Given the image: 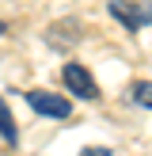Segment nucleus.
Here are the masks:
<instances>
[{
    "label": "nucleus",
    "mask_w": 152,
    "mask_h": 156,
    "mask_svg": "<svg viewBox=\"0 0 152 156\" xmlns=\"http://www.w3.org/2000/svg\"><path fill=\"white\" fill-rule=\"evenodd\" d=\"M80 156H114L106 145H88V149H80Z\"/></svg>",
    "instance_id": "0eeeda50"
},
{
    "label": "nucleus",
    "mask_w": 152,
    "mask_h": 156,
    "mask_svg": "<svg viewBox=\"0 0 152 156\" xmlns=\"http://www.w3.org/2000/svg\"><path fill=\"white\" fill-rule=\"evenodd\" d=\"M27 103H30V111L46 114V118H68L72 114V99H61L57 91H46V88L27 91Z\"/></svg>",
    "instance_id": "7ed1b4c3"
},
{
    "label": "nucleus",
    "mask_w": 152,
    "mask_h": 156,
    "mask_svg": "<svg viewBox=\"0 0 152 156\" xmlns=\"http://www.w3.org/2000/svg\"><path fill=\"white\" fill-rule=\"evenodd\" d=\"M46 42H50L53 50H68V46H76V42H80V23H76V19L53 23V27L46 30Z\"/></svg>",
    "instance_id": "20e7f679"
},
{
    "label": "nucleus",
    "mask_w": 152,
    "mask_h": 156,
    "mask_svg": "<svg viewBox=\"0 0 152 156\" xmlns=\"http://www.w3.org/2000/svg\"><path fill=\"white\" fill-rule=\"evenodd\" d=\"M0 137H4L8 145H15L19 141V129H15V118H12V111H8V103L0 99Z\"/></svg>",
    "instance_id": "39448f33"
},
{
    "label": "nucleus",
    "mask_w": 152,
    "mask_h": 156,
    "mask_svg": "<svg viewBox=\"0 0 152 156\" xmlns=\"http://www.w3.org/2000/svg\"><path fill=\"white\" fill-rule=\"evenodd\" d=\"M110 15L126 30H144L152 23V0H110Z\"/></svg>",
    "instance_id": "f257e3e1"
},
{
    "label": "nucleus",
    "mask_w": 152,
    "mask_h": 156,
    "mask_svg": "<svg viewBox=\"0 0 152 156\" xmlns=\"http://www.w3.org/2000/svg\"><path fill=\"white\" fill-rule=\"evenodd\" d=\"M4 30H8V23H4V19H0V34H4Z\"/></svg>",
    "instance_id": "6e6552de"
},
{
    "label": "nucleus",
    "mask_w": 152,
    "mask_h": 156,
    "mask_svg": "<svg viewBox=\"0 0 152 156\" xmlns=\"http://www.w3.org/2000/svg\"><path fill=\"white\" fill-rule=\"evenodd\" d=\"M133 103L152 111V80H137V84H133Z\"/></svg>",
    "instance_id": "423d86ee"
},
{
    "label": "nucleus",
    "mask_w": 152,
    "mask_h": 156,
    "mask_svg": "<svg viewBox=\"0 0 152 156\" xmlns=\"http://www.w3.org/2000/svg\"><path fill=\"white\" fill-rule=\"evenodd\" d=\"M61 80H65V88H68V95H76V99H99V84L91 80V69L88 65H80V61H68L65 69H61Z\"/></svg>",
    "instance_id": "f03ea898"
}]
</instances>
